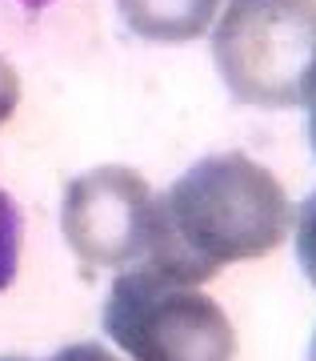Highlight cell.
<instances>
[{
  "label": "cell",
  "instance_id": "ba28073f",
  "mask_svg": "<svg viewBox=\"0 0 316 361\" xmlns=\"http://www.w3.org/2000/svg\"><path fill=\"white\" fill-rule=\"evenodd\" d=\"M16 104H20V77L8 65V56H0V125L16 113Z\"/></svg>",
  "mask_w": 316,
  "mask_h": 361
},
{
  "label": "cell",
  "instance_id": "8fae6325",
  "mask_svg": "<svg viewBox=\"0 0 316 361\" xmlns=\"http://www.w3.org/2000/svg\"><path fill=\"white\" fill-rule=\"evenodd\" d=\"M308 361H316V334H312V345H308Z\"/></svg>",
  "mask_w": 316,
  "mask_h": 361
},
{
  "label": "cell",
  "instance_id": "6da1fadb",
  "mask_svg": "<svg viewBox=\"0 0 316 361\" xmlns=\"http://www.w3.org/2000/svg\"><path fill=\"white\" fill-rule=\"evenodd\" d=\"M292 233V205L280 180L244 153L204 157L156 197L148 257L140 265L184 285L256 261Z\"/></svg>",
  "mask_w": 316,
  "mask_h": 361
},
{
  "label": "cell",
  "instance_id": "5b68a950",
  "mask_svg": "<svg viewBox=\"0 0 316 361\" xmlns=\"http://www.w3.org/2000/svg\"><path fill=\"white\" fill-rule=\"evenodd\" d=\"M128 32L152 44H184L208 32L220 0H116Z\"/></svg>",
  "mask_w": 316,
  "mask_h": 361
},
{
  "label": "cell",
  "instance_id": "7c38bea8",
  "mask_svg": "<svg viewBox=\"0 0 316 361\" xmlns=\"http://www.w3.org/2000/svg\"><path fill=\"white\" fill-rule=\"evenodd\" d=\"M0 361H25V357H0Z\"/></svg>",
  "mask_w": 316,
  "mask_h": 361
},
{
  "label": "cell",
  "instance_id": "3957f363",
  "mask_svg": "<svg viewBox=\"0 0 316 361\" xmlns=\"http://www.w3.org/2000/svg\"><path fill=\"white\" fill-rule=\"evenodd\" d=\"M312 52L316 0H228L213 32L225 89L256 109H296Z\"/></svg>",
  "mask_w": 316,
  "mask_h": 361
},
{
  "label": "cell",
  "instance_id": "8992f818",
  "mask_svg": "<svg viewBox=\"0 0 316 361\" xmlns=\"http://www.w3.org/2000/svg\"><path fill=\"white\" fill-rule=\"evenodd\" d=\"M20 237H25V217L16 201L0 189V293L16 281L20 269Z\"/></svg>",
  "mask_w": 316,
  "mask_h": 361
},
{
  "label": "cell",
  "instance_id": "277c9868",
  "mask_svg": "<svg viewBox=\"0 0 316 361\" xmlns=\"http://www.w3.org/2000/svg\"><path fill=\"white\" fill-rule=\"evenodd\" d=\"M156 197L148 180L125 165H101L68 180L61 229L84 269H132L148 257Z\"/></svg>",
  "mask_w": 316,
  "mask_h": 361
},
{
  "label": "cell",
  "instance_id": "9c48e42d",
  "mask_svg": "<svg viewBox=\"0 0 316 361\" xmlns=\"http://www.w3.org/2000/svg\"><path fill=\"white\" fill-rule=\"evenodd\" d=\"M301 104H304V113H308V141H312V153H316V52H312L308 73L301 80Z\"/></svg>",
  "mask_w": 316,
  "mask_h": 361
},
{
  "label": "cell",
  "instance_id": "52a82bcc",
  "mask_svg": "<svg viewBox=\"0 0 316 361\" xmlns=\"http://www.w3.org/2000/svg\"><path fill=\"white\" fill-rule=\"evenodd\" d=\"M296 261H301L304 277L316 285V193L296 213Z\"/></svg>",
  "mask_w": 316,
  "mask_h": 361
},
{
  "label": "cell",
  "instance_id": "30bf717a",
  "mask_svg": "<svg viewBox=\"0 0 316 361\" xmlns=\"http://www.w3.org/2000/svg\"><path fill=\"white\" fill-rule=\"evenodd\" d=\"M52 361H116L108 349H101V345H68V349H61Z\"/></svg>",
  "mask_w": 316,
  "mask_h": 361
},
{
  "label": "cell",
  "instance_id": "7a4b0ae2",
  "mask_svg": "<svg viewBox=\"0 0 316 361\" xmlns=\"http://www.w3.org/2000/svg\"><path fill=\"white\" fill-rule=\"evenodd\" d=\"M104 334L132 361H236V329L201 285L148 265L116 273L101 313Z\"/></svg>",
  "mask_w": 316,
  "mask_h": 361
}]
</instances>
